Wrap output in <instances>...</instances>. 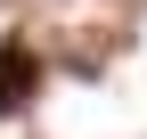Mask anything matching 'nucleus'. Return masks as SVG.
<instances>
[{"label": "nucleus", "mask_w": 147, "mask_h": 139, "mask_svg": "<svg viewBox=\"0 0 147 139\" xmlns=\"http://www.w3.org/2000/svg\"><path fill=\"white\" fill-rule=\"evenodd\" d=\"M41 98V57L33 41H0V115H25Z\"/></svg>", "instance_id": "obj_1"}]
</instances>
